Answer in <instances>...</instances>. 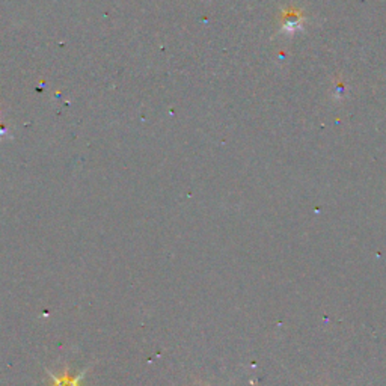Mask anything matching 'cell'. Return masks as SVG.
I'll return each mask as SVG.
<instances>
[{"instance_id":"2","label":"cell","mask_w":386,"mask_h":386,"mask_svg":"<svg viewBox=\"0 0 386 386\" xmlns=\"http://www.w3.org/2000/svg\"><path fill=\"white\" fill-rule=\"evenodd\" d=\"M303 24V17L300 15V11H293L288 9L287 13H284V23H282V31L287 32L288 35H293L302 29Z\"/></svg>"},{"instance_id":"1","label":"cell","mask_w":386,"mask_h":386,"mask_svg":"<svg viewBox=\"0 0 386 386\" xmlns=\"http://www.w3.org/2000/svg\"><path fill=\"white\" fill-rule=\"evenodd\" d=\"M50 374V386H84V378H85V371L79 373L76 376H70L68 371H63L62 376H54Z\"/></svg>"}]
</instances>
